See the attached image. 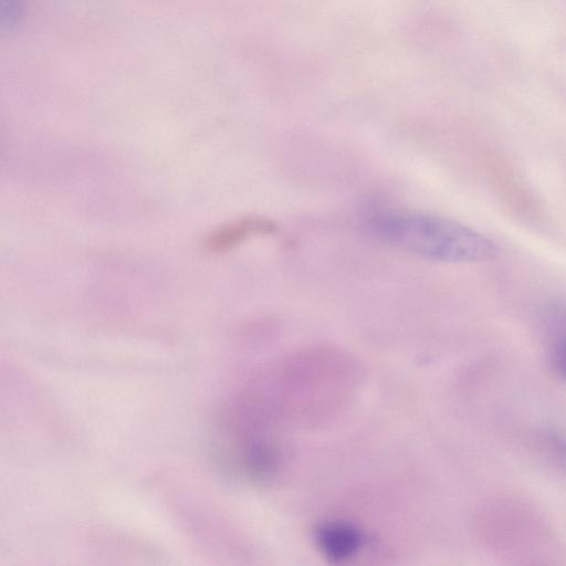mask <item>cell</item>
I'll list each match as a JSON object with an SVG mask.
<instances>
[{"instance_id":"5","label":"cell","mask_w":566,"mask_h":566,"mask_svg":"<svg viewBox=\"0 0 566 566\" xmlns=\"http://www.w3.org/2000/svg\"><path fill=\"white\" fill-rule=\"evenodd\" d=\"M360 533L345 523H329L317 531V543L322 552L333 559L350 557L361 545Z\"/></svg>"},{"instance_id":"1","label":"cell","mask_w":566,"mask_h":566,"mask_svg":"<svg viewBox=\"0 0 566 566\" xmlns=\"http://www.w3.org/2000/svg\"><path fill=\"white\" fill-rule=\"evenodd\" d=\"M356 384L348 356L328 348L307 349L286 358L276 371V411L303 424H318L339 412Z\"/></svg>"},{"instance_id":"2","label":"cell","mask_w":566,"mask_h":566,"mask_svg":"<svg viewBox=\"0 0 566 566\" xmlns=\"http://www.w3.org/2000/svg\"><path fill=\"white\" fill-rule=\"evenodd\" d=\"M369 227L382 242L431 261L483 262L497 253L495 243L485 234L434 214L382 210L371 216Z\"/></svg>"},{"instance_id":"4","label":"cell","mask_w":566,"mask_h":566,"mask_svg":"<svg viewBox=\"0 0 566 566\" xmlns=\"http://www.w3.org/2000/svg\"><path fill=\"white\" fill-rule=\"evenodd\" d=\"M275 231L276 224L268 218L243 217L224 223L208 233L203 240V248L210 253H226L253 235H266Z\"/></svg>"},{"instance_id":"8","label":"cell","mask_w":566,"mask_h":566,"mask_svg":"<svg viewBox=\"0 0 566 566\" xmlns=\"http://www.w3.org/2000/svg\"><path fill=\"white\" fill-rule=\"evenodd\" d=\"M25 0H1L2 25L12 27L21 17Z\"/></svg>"},{"instance_id":"3","label":"cell","mask_w":566,"mask_h":566,"mask_svg":"<svg viewBox=\"0 0 566 566\" xmlns=\"http://www.w3.org/2000/svg\"><path fill=\"white\" fill-rule=\"evenodd\" d=\"M226 424L229 461L248 478H270L281 457L272 409L254 399L247 400L234 408Z\"/></svg>"},{"instance_id":"7","label":"cell","mask_w":566,"mask_h":566,"mask_svg":"<svg viewBox=\"0 0 566 566\" xmlns=\"http://www.w3.org/2000/svg\"><path fill=\"white\" fill-rule=\"evenodd\" d=\"M534 442L539 455L566 476V436L546 430L539 432Z\"/></svg>"},{"instance_id":"6","label":"cell","mask_w":566,"mask_h":566,"mask_svg":"<svg viewBox=\"0 0 566 566\" xmlns=\"http://www.w3.org/2000/svg\"><path fill=\"white\" fill-rule=\"evenodd\" d=\"M548 360L559 378L566 381V312L553 311L547 317Z\"/></svg>"}]
</instances>
